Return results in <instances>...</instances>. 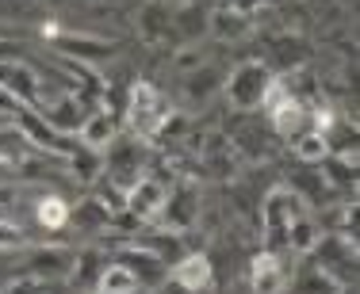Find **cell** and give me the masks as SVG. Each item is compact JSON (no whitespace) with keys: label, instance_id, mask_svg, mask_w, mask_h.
Instances as JSON below:
<instances>
[{"label":"cell","instance_id":"9","mask_svg":"<svg viewBox=\"0 0 360 294\" xmlns=\"http://www.w3.org/2000/svg\"><path fill=\"white\" fill-rule=\"evenodd\" d=\"M131 290H139V275H134L131 267H123V264L104 267V275H100V294H131Z\"/></svg>","mask_w":360,"mask_h":294},{"label":"cell","instance_id":"1","mask_svg":"<svg viewBox=\"0 0 360 294\" xmlns=\"http://www.w3.org/2000/svg\"><path fill=\"white\" fill-rule=\"evenodd\" d=\"M261 214H264V241H269L264 253L280 256L288 248V229L295 226L299 218H307V206H303V199H299L295 192L276 187V192H269V199H264Z\"/></svg>","mask_w":360,"mask_h":294},{"label":"cell","instance_id":"4","mask_svg":"<svg viewBox=\"0 0 360 294\" xmlns=\"http://www.w3.org/2000/svg\"><path fill=\"white\" fill-rule=\"evenodd\" d=\"M165 187L158 184V180H139V184H131V195H127V206H131L134 218H153V214H161V206H165Z\"/></svg>","mask_w":360,"mask_h":294},{"label":"cell","instance_id":"10","mask_svg":"<svg viewBox=\"0 0 360 294\" xmlns=\"http://www.w3.org/2000/svg\"><path fill=\"white\" fill-rule=\"evenodd\" d=\"M81 138H84V145H92V149L108 145L111 138H115V123H111V111H96V115H92L89 123L81 126Z\"/></svg>","mask_w":360,"mask_h":294},{"label":"cell","instance_id":"5","mask_svg":"<svg viewBox=\"0 0 360 294\" xmlns=\"http://www.w3.org/2000/svg\"><path fill=\"white\" fill-rule=\"evenodd\" d=\"M284 287V264L276 253H261L253 260V290L257 294H280Z\"/></svg>","mask_w":360,"mask_h":294},{"label":"cell","instance_id":"8","mask_svg":"<svg viewBox=\"0 0 360 294\" xmlns=\"http://www.w3.org/2000/svg\"><path fill=\"white\" fill-rule=\"evenodd\" d=\"M161 214L169 218V226H188V222H195V195H192V187L169 192V195H165V206H161Z\"/></svg>","mask_w":360,"mask_h":294},{"label":"cell","instance_id":"15","mask_svg":"<svg viewBox=\"0 0 360 294\" xmlns=\"http://www.w3.org/2000/svg\"><path fill=\"white\" fill-rule=\"evenodd\" d=\"M0 111H8V115H15V111H20V100H15L4 84H0Z\"/></svg>","mask_w":360,"mask_h":294},{"label":"cell","instance_id":"7","mask_svg":"<svg viewBox=\"0 0 360 294\" xmlns=\"http://www.w3.org/2000/svg\"><path fill=\"white\" fill-rule=\"evenodd\" d=\"M269 119H272V126H276L280 134H299L303 123H307V107L295 96H288V100H280L276 107L269 111Z\"/></svg>","mask_w":360,"mask_h":294},{"label":"cell","instance_id":"2","mask_svg":"<svg viewBox=\"0 0 360 294\" xmlns=\"http://www.w3.org/2000/svg\"><path fill=\"white\" fill-rule=\"evenodd\" d=\"M173 119V107L161 100V92L153 84L139 81L131 88V131L139 138H158V131Z\"/></svg>","mask_w":360,"mask_h":294},{"label":"cell","instance_id":"13","mask_svg":"<svg viewBox=\"0 0 360 294\" xmlns=\"http://www.w3.org/2000/svg\"><path fill=\"white\" fill-rule=\"evenodd\" d=\"M39 222L46 229H62L65 222H70V206H65L62 199H42L39 203Z\"/></svg>","mask_w":360,"mask_h":294},{"label":"cell","instance_id":"12","mask_svg":"<svg viewBox=\"0 0 360 294\" xmlns=\"http://www.w3.org/2000/svg\"><path fill=\"white\" fill-rule=\"evenodd\" d=\"M15 115H20V119H23V126H27V138H31V142H39V145H46V149H54V153H62V142H58V134H54V131H50V126H46V123H39V119H35V115H23V107H20V111H15Z\"/></svg>","mask_w":360,"mask_h":294},{"label":"cell","instance_id":"6","mask_svg":"<svg viewBox=\"0 0 360 294\" xmlns=\"http://www.w3.org/2000/svg\"><path fill=\"white\" fill-rule=\"evenodd\" d=\"M173 279L180 283L184 290H207V283H211V264H207V256H188V260H180L176 264V272H173Z\"/></svg>","mask_w":360,"mask_h":294},{"label":"cell","instance_id":"16","mask_svg":"<svg viewBox=\"0 0 360 294\" xmlns=\"http://www.w3.org/2000/svg\"><path fill=\"white\" fill-rule=\"evenodd\" d=\"M8 294H39L35 283H15V287H8Z\"/></svg>","mask_w":360,"mask_h":294},{"label":"cell","instance_id":"14","mask_svg":"<svg viewBox=\"0 0 360 294\" xmlns=\"http://www.w3.org/2000/svg\"><path fill=\"white\" fill-rule=\"evenodd\" d=\"M20 241H23L20 226H15V222H4V218H0V248H12V245H20Z\"/></svg>","mask_w":360,"mask_h":294},{"label":"cell","instance_id":"17","mask_svg":"<svg viewBox=\"0 0 360 294\" xmlns=\"http://www.w3.org/2000/svg\"><path fill=\"white\" fill-rule=\"evenodd\" d=\"M0 218H4V214H0Z\"/></svg>","mask_w":360,"mask_h":294},{"label":"cell","instance_id":"11","mask_svg":"<svg viewBox=\"0 0 360 294\" xmlns=\"http://www.w3.org/2000/svg\"><path fill=\"white\" fill-rule=\"evenodd\" d=\"M291 145H295V157L299 161H326V149H330V145H326V134L314 131V126H311V131H299Z\"/></svg>","mask_w":360,"mask_h":294},{"label":"cell","instance_id":"3","mask_svg":"<svg viewBox=\"0 0 360 294\" xmlns=\"http://www.w3.org/2000/svg\"><path fill=\"white\" fill-rule=\"evenodd\" d=\"M264 84H269V69L264 65H242L230 73V84H226V96L238 103V107H253V103H261L264 96Z\"/></svg>","mask_w":360,"mask_h":294}]
</instances>
